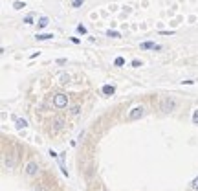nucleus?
<instances>
[{
	"mask_svg": "<svg viewBox=\"0 0 198 191\" xmlns=\"http://www.w3.org/2000/svg\"><path fill=\"white\" fill-rule=\"evenodd\" d=\"M24 8H26V4L20 2V0H15L13 2V9H24Z\"/></svg>",
	"mask_w": 198,
	"mask_h": 191,
	"instance_id": "nucleus-10",
	"label": "nucleus"
},
{
	"mask_svg": "<svg viewBox=\"0 0 198 191\" xmlns=\"http://www.w3.org/2000/svg\"><path fill=\"white\" fill-rule=\"evenodd\" d=\"M193 123L194 125H198V108L194 110V114H193Z\"/></svg>",
	"mask_w": 198,
	"mask_h": 191,
	"instance_id": "nucleus-17",
	"label": "nucleus"
},
{
	"mask_svg": "<svg viewBox=\"0 0 198 191\" xmlns=\"http://www.w3.org/2000/svg\"><path fill=\"white\" fill-rule=\"evenodd\" d=\"M191 187H193L194 191H198V176H196V178L193 180V184H191Z\"/></svg>",
	"mask_w": 198,
	"mask_h": 191,
	"instance_id": "nucleus-18",
	"label": "nucleus"
},
{
	"mask_svg": "<svg viewBox=\"0 0 198 191\" xmlns=\"http://www.w3.org/2000/svg\"><path fill=\"white\" fill-rule=\"evenodd\" d=\"M15 123H17V129H26L28 127V121H26V119H22V118H18Z\"/></svg>",
	"mask_w": 198,
	"mask_h": 191,
	"instance_id": "nucleus-9",
	"label": "nucleus"
},
{
	"mask_svg": "<svg viewBox=\"0 0 198 191\" xmlns=\"http://www.w3.org/2000/svg\"><path fill=\"white\" fill-rule=\"evenodd\" d=\"M83 2H84V0H72V6H74V8H81Z\"/></svg>",
	"mask_w": 198,
	"mask_h": 191,
	"instance_id": "nucleus-16",
	"label": "nucleus"
},
{
	"mask_svg": "<svg viewBox=\"0 0 198 191\" xmlns=\"http://www.w3.org/2000/svg\"><path fill=\"white\" fill-rule=\"evenodd\" d=\"M53 37H55L53 33H37L35 39H37V40H50V39H53Z\"/></svg>",
	"mask_w": 198,
	"mask_h": 191,
	"instance_id": "nucleus-8",
	"label": "nucleus"
},
{
	"mask_svg": "<svg viewBox=\"0 0 198 191\" xmlns=\"http://www.w3.org/2000/svg\"><path fill=\"white\" fill-rule=\"evenodd\" d=\"M24 24H33V17H31V15H28V17L24 18Z\"/></svg>",
	"mask_w": 198,
	"mask_h": 191,
	"instance_id": "nucleus-19",
	"label": "nucleus"
},
{
	"mask_svg": "<svg viewBox=\"0 0 198 191\" xmlns=\"http://www.w3.org/2000/svg\"><path fill=\"white\" fill-rule=\"evenodd\" d=\"M174 105H176V101H174V99H171V98H165V99L162 101V110L169 112V110H172V108H174Z\"/></svg>",
	"mask_w": 198,
	"mask_h": 191,
	"instance_id": "nucleus-3",
	"label": "nucleus"
},
{
	"mask_svg": "<svg viewBox=\"0 0 198 191\" xmlns=\"http://www.w3.org/2000/svg\"><path fill=\"white\" fill-rule=\"evenodd\" d=\"M37 171H39V165H37L35 162H28V165H26V173H28L30 176H33V175H37Z\"/></svg>",
	"mask_w": 198,
	"mask_h": 191,
	"instance_id": "nucleus-5",
	"label": "nucleus"
},
{
	"mask_svg": "<svg viewBox=\"0 0 198 191\" xmlns=\"http://www.w3.org/2000/svg\"><path fill=\"white\" fill-rule=\"evenodd\" d=\"M141 50H156V52H158V50H162V46L147 40V42H141Z\"/></svg>",
	"mask_w": 198,
	"mask_h": 191,
	"instance_id": "nucleus-4",
	"label": "nucleus"
},
{
	"mask_svg": "<svg viewBox=\"0 0 198 191\" xmlns=\"http://www.w3.org/2000/svg\"><path fill=\"white\" fill-rule=\"evenodd\" d=\"M68 81H70V76H68V74H62V76H61V83H62V85H66Z\"/></svg>",
	"mask_w": 198,
	"mask_h": 191,
	"instance_id": "nucleus-14",
	"label": "nucleus"
},
{
	"mask_svg": "<svg viewBox=\"0 0 198 191\" xmlns=\"http://www.w3.org/2000/svg\"><path fill=\"white\" fill-rule=\"evenodd\" d=\"M53 123H55V127H57V129H61L64 121H62V119H61V118H55V119H53Z\"/></svg>",
	"mask_w": 198,
	"mask_h": 191,
	"instance_id": "nucleus-15",
	"label": "nucleus"
},
{
	"mask_svg": "<svg viewBox=\"0 0 198 191\" xmlns=\"http://www.w3.org/2000/svg\"><path fill=\"white\" fill-rule=\"evenodd\" d=\"M101 90H103V94H105V96H112V94L116 92V86H114V85H105Z\"/></svg>",
	"mask_w": 198,
	"mask_h": 191,
	"instance_id": "nucleus-6",
	"label": "nucleus"
},
{
	"mask_svg": "<svg viewBox=\"0 0 198 191\" xmlns=\"http://www.w3.org/2000/svg\"><path fill=\"white\" fill-rule=\"evenodd\" d=\"M79 110H81V107H79V105L72 107V114H79Z\"/></svg>",
	"mask_w": 198,
	"mask_h": 191,
	"instance_id": "nucleus-20",
	"label": "nucleus"
},
{
	"mask_svg": "<svg viewBox=\"0 0 198 191\" xmlns=\"http://www.w3.org/2000/svg\"><path fill=\"white\" fill-rule=\"evenodd\" d=\"M77 33H81V35H86V33H88V30L83 26V24H79V26H77Z\"/></svg>",
	"mask_w": 198,
	"mask_h": 191,
	"instance_id": "nucleus-12",
	"label": "nucleus"
},
{
	"mask_svg": "<svg viewBox=\"0 0 198 191\" xmlns=\"http://www.w3.org/2000/svg\"><path fill=\"white\" fill-rule=\"evenodd\" d=\"M48 24H50V18L48 17H40L39 22H37V26H39V30H42V28H46Z\"/></svg>",
	"mask_w": 198,
	"mask_h": 191,
	"instance_id": "nucleus-7",
	"label": "nucleus"
},
{
	"mask_svg": "<svg viewBox=\"0 0 198 191\" xmlns=\"http://www.w3.org/2000/svg\"><path fill=\"white\" fill-rule=\"evenodd\" d=\"M132 66H134V68H138V66H141V61H138V59H134V61H132Z\"/></svg>",
	"mask_w": 198,
	"mask_h": 191,
	"instance_id": "nucleus-21",
	"label": "nucleus"
},
{
	"mask_svg": "<svg viewBox=\"0 0 198 191\" xmlns=\"http://www.w3.org/2000/svg\"><path fill=\"white\" fill-rule=\"evenodd\" d=\"M114 64H116V66H123V64H125V59H123V57H116Z\"/></svg>",
	"mask_w": 198,
	"mask_h": 191,
	"instance_id": "nucleus-13",
	"label": "nucleus"
},
{
	"mask_svg": "<svg viewBox=\"0 0 198 191\" xmlns=\"http://www.w3.org/2000/svg\"><path fill=\"white\" fill-rule=\"evenodd\" d=\"M143 114H145V108L143 107H134V108L130 110V114H128V119H130V121H134V119L143 118Z\"/></svg>",
	"mask_w": 198,
	"mask_h": 191,
	"instance_id": "nucleus-2",
	"label": "nucleus"
},
{
	"mask_svg": "<svg viewBox=\"0 0 198 191\" xmlns=\"http://www.w3.org/2000/svg\"><path fill=\"white\" fill-rule=\"evenodd\" d=\"M68 105V96L66 94H55L53 96V107L55 108H64Z\"/></svg>",
	"mask_w": 198,
	"mask_h": 191,
	"instance_id": "nucleus-1",
	"label": "nucleus"
},
{
	"mask_svg": "<svg viewBox=\"0 0 198 191\" xmlns=\"http://www.w3.org/2000/svg\"><path fill=\"white\" fill-rule=\"evenodd\" d=\"M106 37H112V39H119L121 35H119L118 31H112V30H108V31H106Z\"/></svg>",
	"mask_w": 198,
	"mask_h": 191,
	"instance_id": "nucleus-11",
	"label": "nucleus"
}]
</instances>
